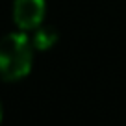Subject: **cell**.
Returning a JSON list of instances; mask_svg holds the SVG:
<instances>
[{
	"label": "cell",
	"mask_w": 126,
	"mask_h": 126,
	"mask_svg": "<svg viewBox=\"0 0 126 126\" xmlns=\"http://www.w3.org/2000/svg\"><path fill=\"white\" fill-rule=\"evenodd\" d=\"M33 45L24 33H8L0 39V78L17 82L30 72Z\"/></svg>",
	"instance_id": "6da1fadb"
},
{
	"label": "cell",
	"mask_w": 126,
	"mask_h": 126,
	"mask_svg": "<svg viewBox=\"0 0 126 126\" xmlns=\"http://www.w3.org/2000/svg\"><path fill=\"white\" fill-rule=\"evenodd\" d=\"M45 9H47L45 0H15L13 20L20 30H35L45 19Z\"/></svg>",
	"instance_id": "7a4b0ae2"
},
{
	"label": "cell",
	"mask_w": 126,
	"mask_h": 126,
	"mask_svg": "<svg viewBox=\"0 0 126 126\" xmlns=\"http://www.w3.org/2000/svg\"><path fill=\"white\" fill-rule=\"evenodd\" d=\"M35 30L37 32H35V35H33L32 45L35 48H39V50H47V48H50L58 41V33L52 28H35Z\"/></svg>",
	"instance_id": "3957f363"
},
{
	"label": "cell",
	"mask_w": 126,
	"mask_h": 126,
	"mask_svg": "<svg viewBox=\"0 0 126 126\" xmlns=\"http://www.w3.org/2000/svg\"><path fill=\"white\" fill-rule=\"evenodd\" d=\"M2 117H4V108H2V102H0V122H2Z\"/></svg>",
	"instance_id": "277c9868"
}]
</instances>
